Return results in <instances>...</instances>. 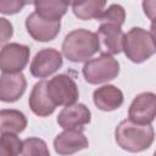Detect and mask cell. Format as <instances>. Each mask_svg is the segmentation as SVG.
Listing matches in <instances>:
<instances>
[{
  "mask_svg": "<svg viewBox=\"0 0 156 156\" xmlns=\"http://www.w3.org/2000/svg\"><path fill=\"white\" fill-rule=\"evenodd\" d=\"M26 28L29 35L37 41H51L54 40L61 29L60 22H51L39 17L35 12H32L26 18Z\"/></svg>",
  "mask_w": 156,
  "mask_h": 156,
  "instance_id": "30bf717a",
  "label": "cell"
},
{
  "mask_svg": "<svg viewBox=\"0 0 156 156\" xmlns=\"http://www.w3.org/2000/svg\"><path fill=\"white\" fill-rule=\"evenodd\" d=\"M122 51L134 63L149 60L156 52L154 33L140 27H133L123 35Z\"/></svg>",
  "mask_w": 156,
  "mask_h": 156,
  "instance_id": "3957f363",
  "label": "cell"
},
{
  "mask_svg": "<svg viewBox=\"0 0 156 156\" xmlns=\"http://www.w3.org/2000/svg\"><path fill=\"white\" fill-rule=\"evenodd\" d=\"M12 35H13L12 23L7 18L0 17V46L4 45L5 43H7Z\"/></svg>",
  "mask_w": 156,
  "mask_h": 156,
  "instance_id": "603a6c76",
  "label": "cell"
},
{
  "mask_svg": "<svg viewBox=\"0 0 156 156\" xmlns=\"http://www.w3.org/2000/svg\"><path fill=\"white\" fill-rule=\"evenodd\" d=\"M22 140L16 134L4 133L0 135V156H20Z\"/></svg>",
  "mask_w": 156,
  "mask_h": 156,
  "instance_id": "d6986e66",
  "label": "cell"
},
{
  "mask_svg": "<svg viewBox=\"0 0 156 156\" xmlns=\"http://www.w3.org/2000/svg\"><path fill=\"white\" fill-rule=\"evenodd\" d=\"M106 1L104 0H89L83 2H72V11L76 17L79 20L87 21L91 18H96L105 10Z\"/></svg>",
  "mask_w": 156,
  "mask_h": 156,
  "instance_id": "ac0fdd59",
  "label": "cell"
},
{
  "mask_svg": "<svg viewBox=\"0 0 156 156\" xmlns=\"http://www.w3.org/2000/svg\"><path fill=\"white\" fill-rule=\"evenodd\" d=\"M124 20H126V11L118 4L110 5L98 17V21L100 22V24L107 23V24H115L118 27H122V24L124 23Z\"/></svg>",
  "mask_w": 156,
  "mask_h": 156,
  "instance_id": "44dd1931",
  "label": "cell"
},
{
  "mask_svg": "<svg viewBox=\"0 0 156 156\" xmlns=\"http://www.w3.org/2000/svg\"><path fill=\"white\" fill-rule=\"evenodd\" d=\"M93 101L99 110L108 112L119 108L124 101V96L119 88L112 84H106L94 90Z\"/></svg>",
  "mask_w": 156,
  "mask_h": 156,
  "instance_id": "4fadbf2b",
  "label": "cell"
},
{
  "mask_svg": "<svg viewBox=\"0 0 156 156\" xmlns=\"http://www.w3.org/2000/svg\"><path fill=\"white\" fill-rule=\"evenodd\" d=\"M22 155L23 156H50L46 143L35 136L27 138L22 141Z\"/></svg>",
  "mask_w": 156,
  "mask_h": 156,
  "instance_id": "ffe728a7",
  "label": "cell"
},
{
  "mask_svg": "<svg viewBox=\"0 0 156 156\" xmlns=\"http://www.w3.org/2000/svg\"><path fill=\"white\" fill-rule=\"evenodd\" d=\"M156 116V95L145 91L136 95L128 110V119L138 124H151Z\"/></svg>",
  "mask_w": 156,
  "mask_h": 156,
  "instance_id": "ba28073f",
  "label": "cell"
},
{
  "mask_svg": "<svg viewBox=\"0 0 156 156\" xmlns=\"http://www.w3.org/2000/svg\"><path fill=\"white\" fill-rule=\"evenodd\" d=\"M63 63L62 54L54 49L46 48L39 50L30 62V73L35 78H46L61 68Z\"/></svg>",
  "mask_w": 156,
  "mask_h": 156,
  "instance_id": "52a82bcc",
  "label": "cell"
},
{
  "mask_svg": "<svg viewBox=\"0 0 156 156\" xmlns=\"http://www.w3.org/2000/svg\"><path fill=\"white\" fill-rule=\"evenodd\" d=\"M155 139L151 124H138L130 119H123L115 129L117 145L128 152H141L147 150Z\"/></svg>",
  "mask_w": 156,
  "mask_h": 156,
  "instance_id": "6da1fadb",
  "label": "cell"
},
{
  "mask_svg": "<svg viewBox=\"0 0 156 156\" xmlns=\"http://www.w3.org/2000/svg\"><path fill=\"white\" fill-rule=\"evenodd\" d=\"M98 38L99 41L102 43L106 52L110 55H116L122 51V40L124 33L122 32L121 27L115 24L101 23L98 29Z\"/></svg>",
  "mask_w": 156,
  "mask_h": 156,
  "instance_id": "9a60e30c",
  "label": "cell"
},
{
  "mask_svg": "<svg viewBox=\"0 0 156 156\" xmlns=\"http://www.w3.org/2000/svg\"><path fill=\"white\" fill-rule=\"evenodd\" d=\"M27 117L23 112L15 108L0 110V133L17 134L26 129Z\"/></svg>",
  "mask_w": 156,
  "mask_h": 156,
  "instance_id": "2e32d148",
  "label": "cell"
},
{
  "mask_svg": "<svg viewBox=\"0 0 156 156\" xmlns=\"http://www.w3.org/2000/svg\"><path fill=\"white\" fill-rule=\"evenodd\" d=\"M27 88V80L22 72L2 73L0 76V101L15 102L22 98Z\"/></svg>",
  "mask_w": 156,
  "mask_h": 156,
  "instance_id": "7c38bea8",
  "label": "cell"
},
{
  "mask_svg": "<svg viewBox=\"0 0 156 156\" xmlns=\"http://www.w3.org/2000/svg\"><path fill=\"white\" fill-rule=\"evenodd\" d=\"M34 5V12L51 22H60L61 17L67 12L69 4L65 1H58V0H46V1H35L33 2Z\"/></svg>",
  "mask_w": 156,
  "mask_h": 156,
  "instance_id": "e0dca14e",
  "label": "cell"
},
{
  "mask_svg": "<svg viewBox=\"0 0 156 156\" xmlns=\"http://www.w3.org/2000/svg\"><path fill=\"white\" fill-rule=\"evenodd\" d=\"M89 141L82 130H63L54 140V149L61 156H69L87 149Z\"/></svg>",
  "mask_w": 156,
  "mask_h": 156,
  "instance_id": "8fae6325",
  "label": "cell"
},
{
  "mask_svg": "<svg viewBox=\"0 0 156 156\" xmlns=\"http://www.w3.org/2000/svg\"><path fill=\"white\" fill-rule=\"evenodd\" d=\"M91 112L84 104H73L65 106L57 116V123L65 130H82L89 124Z\"/></svg>",
  "mask_w": 156,
  "mask_h": 156,
  "instance_id": "9c48e42d",
  "label": "cell"
},
{
  "mask_svg": "<svg viewBox=\"0 0 156 156\" xmlns=\"http://www.w3.org/2000/svg\"><path fill=\"white\" fill-rule=\"evenodd\" d=\"M27 2L17 1V0H0V13L4 15H15L20 12Z\"/></svg>",
  "mask_w": 156,
  "mask_h": 156,
  "instance_id": "7402d4cb",
  "label": "cell"
},
{
  "mask_svg": "<svg viewBox=\"0 0 156 156\" xmlns=\"http://www.w3.org/2000/svg\"><path fill=\"white\" fill-rule=\"evenodd\" d=\"M46 91L55 106H69L77 102L79 91L76 82L67 74H57L48 80Z\"/></svg>",
  "mask_w": 156,
  "mask_h": 156,
  "instance_id": "5b68a950",
  "label": "cell"
},
{
  "mask_svg": "<svg viewBox=\"0 0 156 156\" xmlns=\"http://www.w3.org/2000/svg\"><path fill=\"white\" fill-rule=\"evenodd\" d=\"M46 85H48V80H45V79L35 83L30 91L29 100H28L32 112L39 117H48L56 108V106L49 99V95L46 91Z\"/></svg>",
  "mask_w": 156,
  "mask_h": 156,
  "instance_id": "5bb4252c",
  "label": "cell"
},
{
  "mask_svg": "<svg viewBox=\"0 0 156 156\" xmlns=\"http://www.w3.org/2000/svg\"><path fill=\"white\" fill-rule=\"evenodd\" d=\"M29 46L20 43H10L0 50V71L4 73L22 72L29 61Z\"/></svg>",
  "mask_w": 156,
  "mask_h": 156,
  "instance_id": "8992f818",
  "label": "cell"
},
{
  "mask_svg": "<svg viewBox=\"0 0 156 156\" xmlns=\"http://www.w3.org/2000/svg\"><path fill=\"white\" fill-rule=\"evenodd\" d=\"M119 73V62L110 54L88 60L83 66L84 79L90 84H101L115 79Z\"/></svg>",
  "mask_w": 156,
  "mask_h": 156,
  "instance_id": "277c9868",
  "label": "cell"
},
{
  "mask_svg": "<svg viewBox=\"0 0 156 156\" xmlns=\"http://www.w3.org/2000/svg\"><path fill=\"white\" fill-rule=\"evenodd\" d=\"M100 50L98 34L88 29L78 28L69 32L62 43V52L72 62H84Z\"/></svg>",
  "mask_w": 156,
  "mask_h": 156,
  "instance_id": "7a4b0ae2",
  "label": "cell"
}]
</instances>
